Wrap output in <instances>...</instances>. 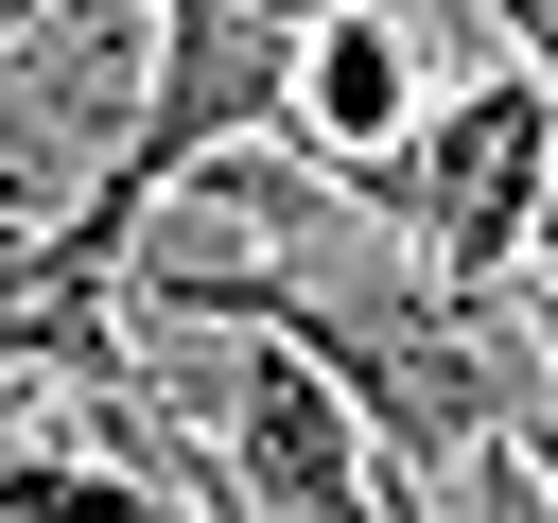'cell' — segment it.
Listing matches in <instances>:
<instances>
[{
  "label": "cell",
  "mask_w": 558,
  "mask_h": 523,
  "mask_svg": "<svg viewBox=\"0 0 558 523\" xmlns=\"http://www.w3.org/2000/svg\"><path fill=\"white\" fill-rule=\"evenodd\" d=\"M523 471H541V506H558V401H541V418H523Z\"/></svg>",
  "instance_id": "obj_7"
},
{
  "label": "cell",
  "mask_w": 558,
  "mask_h": 523,
  "mask_svg": "<svg viewBox=\"0 0 558 523\" xmlns=\"http://www.w3.org/2000/svg\"><path fill=\"white\" fill-rule=\"evenodd\" d=\"M418 279L436 296H506L523 244H541V192H558V70H471L436 87L418 122Z\"/></svg>",
  "instance_id": "obj_2"
},
{
  "label": "cell",
  "mask_w": 558,
  "mask_h": 523,
  "mask_svg": "<svg viewBox=\"0 0 558 523\" xmlns=\"http://www.w3.org/2000/svg\"><path fill=\"white\" fill-rule=\"evenodd\" d=\"M523 296H558V192H541V244H523Z\"/></svg>",
  "instance_id": "obj_6"
},
{
  "label": "cell",
  "mask_w": 558,
  "mask_h": 523,
  "mask_svg": "<svg viewBox=\"0 0 558 523\" xmlns=\"http://www.w3.org/2000/svg\"><path fill=\"white\" fill-rule=\"evenodd\" d=\"M227 17H262V35H331L349 0H227Z\"/></svg>",
  "instance_id": "obj_5"
},
{
  "label": "cell",
  "mask_w": 558,
  "mask_h": 523,
  "mask_svg": "<svg viewBox=\"0 0 558 523\" xmlns=\"http://www.w3.org/2000/svg\"><path fill=\"white\" fill-rule=\"evenodd\" d=\"M471 17H488V35L523 52V70H558V0H471Z\"/></svg>",
  "instance_id": "obj_4"
},
{
  "label": "cell",
  "mask_w": 558,
  "mask_h": 523,
  "mask_svg": "<svg viewBox=\"0 0 558 523\" xmlns=\"http://www.w3.org/2000/svg\"><path fill=\"white\" fill-rule=\"evenodd\" d=\"M418 122H436V52H418L384 0H349L331 35H296V139H314L331 174H384V157H418Z\"/></svg>",
  "instance_id": "obj_3"
},
{
  "label": "cell",
  "mask_w": 558,
  "mask_h": 523,
  "mask_svg": "<svg viewBox=\"0 0 558 523\" xmlns=\"http://www.w3.org/2000/svg\"><path fill=\"white\" fill-rule=\"evenodd\" d=\"M140 384L209 453L227 523H384V436L349 418V384L314 349H279V331H140Z\"/></svg>",
  "instance_id": "obj_1"
},
{
  "label": "cell",
  "mask_w": 558,
  "mask_h": 523,
  "mask_svg": "<svg viewBox=\"0 0 558 523\" xmlns=\"http://www.w3.org/2000/svg\"><path fill=\"white\" fill-rule=\"evenodd\" d=\"M0 35H17V0H0Z\"/></svg>",
  "instance_id": "obj_8"
}]
</instances>
